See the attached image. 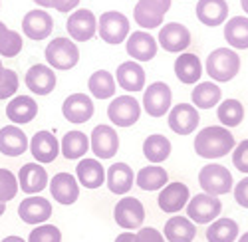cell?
I'll use <instances>...</instances> for the list:
<instances>
[{
  "mask_svg": "<svg viewBox=\"0 0 248 242\" xmlns=\"http://www.w3.org/2000/svg\"><path fill=\"white\" fill-rule=\"evenodd\" d=\"M90 151V139L81 131H68L60 143V153L66 159H81Z\"/></svg>",
  "mask_w": 248,
  "mask_h": 242,
  "instance_id": "obj_36",
  "label": "cell"
},
{
  "mask_svg": "<svg viewBox=\"0 0 248 242\" xmlns=\"http://www.w3.org/2000/svg\"><path fill=\"white\" fill-rule=\"evenodd\" d=\"M88 90L97 99H109V97L115 95V90H117L115 88V77L106 70H97L88 79Z\"/></svg>",
  "mask_w": 248,
  "mask_h": 242,
  "instance_id": "obj_38",
  "label": "cell"
},
{
  "mask_svg": "<svg viewBox=\"0 0 248 242\" xmlns=\"http://www.w3.org/2000/svg\"><path fill=\"white\" fill-rule=\"evenodd\" d=\"M173 104V91L165 82H153L143 91V109L151 117H163L169 113Z\"/></svg>",
  "mask_w": 248,
  "mask_h": 242,
  "instance_id": "obj_10",
  "label": "cell"
},
{
  "mask_svg": "<svg viewBox=\"0 0 248 242\" xmlns=\"http://www.w3.org/2000/svg\"><path fill=\"white\" fill-rule=\"evenodd\" d=\"M232 175L224 165L218 163H209L199 171V185L206 195H226L232 191Z\"/></svg>",
  "mask_w": 248,
  "mask_h": 242,
  "instance_id": "obj_5",
  "label": "cell"
},
{
  "mask_svg": "<svg viewBox=\"0 0 248 242\" xmlns=\"http://www.w3.org/2000/svg\"><path fill=\"white\" fill-rule=\"evenodd\" d=\"M135 242H165V236L161 230L153 227H145L135 234Z\"/></svg>",
  "mask_w": 248,
  "mask_h": 242,
  "instance_id": "obj_45",
  "label": "cell"
},
{
  "mask_svg": "<svg viewBox=\"0 0 248 242\" xmlns=\"http://www.w3.org/2000/svg\"><path fill=\"white\" fill-rule=\"evenodd\" d=\"M18 216L26 225H44L52 216V203L42 197H28L18 205Z\"/></svg>",
  "mask_w": 248,
  "mask_h": 242,
  "instance_id": "obj_19",
  "label": "cell"
},
{
  "mask_svg": "<svg viewBox=\"0 0 248 242\" xmlns=\"http://www.w3.org/2000/svg\"><path fill=\"white\" fill-rule=\"evenodd\" d=\"M6 30H8V28H6V24H4V22H0V42H2V38H4Z\"/></svg>",
  "mask_w": 248,
  "mask_h": 242,
  "instance_id": "obj_51",
  "label": "cell"
},
{
  "mask_svg": "<svg viewBox=\"0 0 248 242\" xmlns=\"http://www.w3.org/2000/svg\"><path fill=\"white\" fill-rule=\"evenodd\" d=\"M52 6L58 12H74L79 6V0H52Z\"/></svg>",
  "mask_w": 248,
  "mask_h": 242,
  "instance_id": "obj_47",
  "label": "cell"
},
{
  "mask_svg": "<svg viewBox=\"0 0 248 242\" xmlns=\"http://www.w3.org/2000/svg\"><path fill=\"white\" fill-rule=\"evenodd\" d=\"M171 149H173L171 141L161 133H153L143 141V155H145V159L153 165H159L163 161H167L171 155Z\"/></svg>",
  "mask_w": 248,
  "mask_h": 242,
  "instance_id": "obj_33",
  "label": "cell"
},
{
  "mask_svg": "<svg viewBox=\"0 0 248 242\" xmlns=\"http://www.w3.org/2000/svg\"><path fill=\"white\" fill-rule=\"evenodd\" d=\"M189 198H191L189 187L181 183V181H177V183H167L161 189V193L157 197V205L165 214H175L181 209L187 207Z\"/></svg>",
  "mask_w": 248,
  "mask_h": 242,
  "instance_id": "obj_13",
  "label": "cell"
},
{
  "mask_svg": "<svg viewBox=\"0 0 248 242\" xmlns=\"http://www.w3.org/2000/svg\"><path fill=\"white\" fill-rule=\"evenodd\" d=\"M234 200L242 209H248V177H244L234 187Z\"/></svg>",
  "mask_w": 248,
  "mask_h": 242,
  "instance_id": "obj_46",
  "label": "cell"
},
{
  "mask_svg": "<svg viewBox=\"0 0 248 242\" xmlns=\"http://www.w3.org/2000/svg\"><path fill=\"white\" fill-rule=\"evenodd\" d=\"M224 40L234 50H248V18L232 16L224 22Z\"/></svg>",
  "mask_w": 248,
  "mask_h": 242,
  "instance_id": "obj_32",
  "label": "cell"
},
{
  "mask_svg": "<svg viewBox=\"0 0 248 242\" xmlns=\"http://www.w3.org/2000/svg\"><path fill=\"white\" fill-rule=\"evenodd\" d=\"M48 173L40 163H26L24 167H20L18 173V189H22L26 195H36L42 193L48 187Z\"/></svg>",
  "mask_w": 248,
  "mask_h": 242,
  "instance_id": "obj_20",
  "label": "cell"
},
{
  "mask_svg": "<svg viewBox=\"0 0 248 242\" xmlns=\"http://www.w3.org/2000/svg\"><path fill=\"white\" fill-rule=\"evenodd\" d=\"M50 193L56 203L60 205H74L79 198V183L78 179L70 173H58L48 183Z\"/></svg>",
  "mask_w": 248,
  "mask_h": 242,
  "instance_id": "obj_22",
  "label": "cell"
},
{
  "mask_svg": "<svg viewBox=\"0 0 248 242\" xmlns=\"http://www.w3.org/2000/svg\"><path fill=\"white\" fill-rule=\"evenodd\" d=\"M2 242H26V240H24L22 236H14V234H12V236H6Z\"/></svg>",
  "mask_w": 248,
  "mask_h": 242,
  "instance_id": "obj_50",
  "label": "cell"
},
{
  "mask_svg": "<svg viewBox=\"0 0 248 242\" xmlns=\"http://www.w3.org/2000/svg\"><path fill=\"white\" fill-rule=\"evenodd\" d=\"M44 56H46L48 66L60 72H70L79 62V50L76 42L70 38H54L46 46Z\"/></svg>",
  "mask_w": 248,
  "mask_h": 242,
  "instance_id": "obj_3",
  "label": "cell"
},
{
  "mask_svg": "<svg viewBox=\"0 0 248 242\" xmlns=\"http://www.w3.org/2000/svg\"><path fill=\"white\" fill-rule=\"evenodd\" d=\"M108 117L117 127H131L141 117V104L133 95H117L108 106Z\"/></svg>",
  "mask_w": 248,
  "mask_h": 242,
  "instance_id": "obj_7",
  "label": "cell"
},
{
  "mask_svg": "<svg viewBox=\"0 0 248 242\" xmlns=\"http://www.w3.org/2000/svg\"><path fill=\"white\" fill-rule=\"evenodd\" d=\"M113 218H115V223L125 230L141 228L143 220H145V207H143V203L135 197H123L113 207Z\"/></svg>",
  "mask_w": 248,
  "mask_h": 242,
  "instance_id": "obj_9",
  "label": "cell"
},
{
  "mask_svg": "<svg viewBox=\"0 0 248 242\" xmlns=\"http://www.w3.org/2000/svg\"><path fill=\"white\" fill-rule=\"evenodd\" d=\"M36 115H38V104L30 95H16L10 99V104H6V117L14 125L30 123Z\"/></svg>",
  "mask_w": 248,
  "mask_h": 242,
  "instance_id": "obj_27",
  "label": "cell"
},
{
  "mask_svg": "<svg viewBox=\"0 0 248 242\" xmlns=\"http://www.w3.org/2000/svg\"><path fill=\"white\" fill-rule=\"evenodd\" d=\"M66 30L76 42H88V40H92L97 34V18L92 10L76 8L68 18Z\"/></svg>",
  "mask_w": 248,
  "mask_h": 242,
  "instance_id": "obj_11",
  "label": "cell"
},
{
  "mask_svg": "<svg viewBox=\"0 0 248 242\" xmlns=\"http://www.w3.org/2000/svg\"><path fill=\"white\" fill-rule=\"evenodd\" d=\"M93 111H95L93 99L86 93H72L62 104V113H64V117L70 123H86V121L93 117Z\"/></svg>",
  "mask_w": 248,
  "mask_h": 242,
  "instance_id": "obj_17",
  "label": "cell"
},
{
  "mask_svg": "<svg viewBox=\"0 0 248 242\" xmlns=\"http://www.w3.org/2000/svg\"><path fill=\"white\" fill-rule=\"evenodd\" d=\"M34 2L42 8H52V0H34Z\"/></svg>",
  "mask_w": 248,
  "mask_h": 242,
  "instance_id": "obj_49",
  "label": "cell"
},
{
  "mask_svg": "<svg viewBox=\"0 0 248 242\" xmlns=\"http://www.w3.org/2000/svg\"><path fill=\"white\" fill-rule=\"evenodd\" d=\"M222 212V203L220 198L206 195V193H199L197 197L189 198L187 203V218L193 225H211L213 220L218 218V214Z\"/></svg>",
  "mask_w": 248,
  "mask_h": 242,
  "instance_id": "obj_6",
  "label": "cell"
},
{
  "mask_svg": "<svg viewBox=\"0 0 248 242\" xmlns=\"http://www.w3.org/2000/svg\"><path fill=\"white\" fill-rule=\"evenodd\" d=\"M4 211H6V205H4V203H0V216L4 214Z\"/></svg>",
  "mask_w": 248,
  "mask_h": 242,
  "instance_id": "obj_54",
  "label": "cell"
},
{
  "mask_svg": "<svg viewBox=\"0 0 248 242\" xmlns=\"http://www.w3.org/2000/svg\"><path fill=\"white\" fill-rule=\"evenodd\" d=\"M18 195V177L8 171V169H0V203H8Z\"/></svg>",
  "mask_w": 248,
  "mask_h": 242,
  "instance_id": "obj_40",
  "label": "cell"
},
{
  "mask_svg": "<svg viewBox=\"0 0 248 242\" xmlns=\"http://www.w3.org/2000/svg\"><path fill=\"white\" fill-rule=\"evenodd\" d=\"M24 82H26V88L36 93V95H48L54 91L56 88V72L46 66V64H34L28 72H26V77H24Z\"/></svg>",
  "mask_w": 248,
  "mask_h": 242,
  "instance_id": "obj_21",
  "label": "cell"
},
{
  "mask_svg": "<svg viewBox=\"0 0 248 242\" xmlns=\"http://www.w3.org/2000/svg\"><path fill=\"white\" fill-rule=\"evenodd\" d=\"M167 183H169V175L159 165L143 167L135 175V185L141 191H161Z\"/></svg>",
  "mask_w": 248,
  "mask_h": 242,
  "instance_id": "obj_34",
  "label": "cell"
},
{
  "mask_svg": "<svg viewBox=\"0 0 248 242\" xmlns=\"http://www.w3.org/2000/svg\"><path fill=\"white\" fill-rule=\"evenodd\" d=\"M232 163L240 173H248V139L240 141L232 149Z\"/></svg>",
  "mask_w": 248,
  "mask_h": 242,
  "instance_id": "obj_44",
  "label": "cell"
},
{
  "mask_svg": "<svg viewBox=\"0 0 248 242\" xmlns=\"http://www.w3.org/2000/svg\"><path fill=\"white\" fill-rule=\"evenodd\" d=\"M240 6H242V10L248 14V0H240Z\"/></svg>",
  "mask_w": 248,
  "mask_h": 242,
  "instance_id": "obj_52",
  "label": "cell"
},
{
  "mask_svg": "<svg viewBox=\"0 0 248 242\" xmlns=\"http://www.w3.org/2000/svg\"><path fill=\"white\" fill-rule=\"evenodd\" d=\"M163 236L169 242H193L197 236V227L187 216H171L163 228Z\"/></svg>",
  "mask_w": 248,
  "mask_h": 242,
  "instance_id": "obj_31",
  "label": "cell"
},
{
  "mask_svg": "<svg viewBox=\"0 0 248 242\" xmlns=\"http://www.w3.org/2000/svg\"><path fill=\"white\" fill-rule=\"evenodd\" d=\"M133 181H135V175L127 163H113L106 173L108 189L113 195H127L133 187Z\"/></svg>",
  "mask_w": 248,
  "mask_h": 242,
  "instance_id": "obj_29",
  "label": "cell"
},
{
  "mask_svg": "<svg viewBox=\"0 0 248 242\" xmlns=\"http://www.w3.org/2000/svg\"><path fill=\"white\" fill-rule=\"evenodd\" d=\"M171 8V0H137L133 18L143 30L159 28L165 20V14Z\"/></svg>",
  "mask_w": 248,
  "mask_h": 242,
  "instance_id": "obj_8",
  "label": "cell"
},
{
  "mask_svg": "<svg viewBox=\"0 0 248 242\" xmlns=\"http://www.w3.org/2000/svg\"><path fill=\"white\" fill-rule=\"evenodd\" d=\"M54 30V20L52 16L42 10V8H36V10H28L22 18V32L26 38L30 40H46Z\"/></svg>",
  "mask_w": 248,
  "mask_h": 242,
  "instance_id": "obj_16",
  "label": "cell"
},
{
  "mask_svg": "<svg viewBox=\"0 0 248 242\" xmlns=\"http://www.w3.org/2000/svg\"><path fill=\"white\" fill-rule=\"evenodd\" d=\"M195 12H197V18L201 20V24L215 28L226 22L229 4H226V0H199Z\"/></svg>",
  "mask_w": 248,
  "mask_h": 242,
  "instance_id": "obj_25",
  "label": "cell"
},
{
  "mask_svg": "<svg viewBox=\"0 0 248 242\" xmlns=\"http://www.w3.org/2000/svg\"><path fill=\"white\" fill-rule=\"evenodd\" d=\"M199 121V111L191 104H177L173 109H169L167 123L171 131H175L177 135H191L193 131H197Z\"/></svg>",
  "mask_w": 248,
  "mask_h": 242,
  "instance_id": "obj_15",
  "label": "cell"
},
{
  "mask_svg": "<svg viewBox=\"0 0 248 242\" xmlns=\"http://www.w3.org/2000/svg\"><path fill=\"white\" fill-rule=\"evenodd\" d=\"M125 48L127 54L131 56L133 62H151V60L157 56V38H153L149 32L139 30L127 36L125 40Z\"/></svg>",
  "mask_w": 248,
  "mask_h": 242,
  "instance_id": "obj_18",
  "label": "cell"
},
{
  "mask_svg": "<svg viewBox=\"0 0 248 242\" xmlns=\"http://www.w3.org/2000/svg\"><path fill=\"white\" fill-rule=\"evenodd\" d=\"M90 149L97 159H111L119 151V135L111 125H97L90 135Z\"/></svg>",
  "mask_w": 248,
  "mask_h": 242,
  "instance_id": "obj_12",
  "label": "cell"
},
{
  "mask_svg": "<svg viewBox=\"0 0 248 242\" xmlns=\"http://www.w3.org/2000/svg\"><path fill=\"white\" fill-rule=\"evenodd\" d=\"M220 97H222V90L215 82H201L191 93L193 106L197 109H213L215 106L220 104Z\"/></svg>",
  "mask_w": 248,
  "mask_h": 242,
  "instance_id": "obj_35",
  "label": "cell"
},
{
  "mask_svg": "<svg viewBox=\"0 0 248 242\" xmlns=\"http://www.w3.org/2000/svg\"><path fill=\"white\" fill-rule=\"evenodd\" d=\"M115 82L125 91H131V93L141 91V90H145V70H143L137 62H133V60L123 62L117 66Z\"/></svg>",
  "mask_w": 248,
  "mask_h": 242,
  "instance_id": "obj_23",
  "label": "cell"
},
{
  "mask_svg": "<svg viewBox=\"0 0 248 242\" xmlns=\"http://www.w3.org/2000/svg\"><path fill=\"white\" fill-rule=\"evenodd\" d=\"M238 223L232 218H217L206 228L209 242H234L238 238Z\"/></svg>",
  "mask_w": 248,
  "mask_h": 242,
  "instance_id": "obj_37",
  "label": "cell"
},
{
  "mask_svg": "<svg viewBox=\"0 0 248 242\" xmlns=\"http://www.w3.org/2000/svg\"><path fill=\"white\" fill-rule=\"evenodd\" d=\"M30 145L28 135L18 125H6L0 129V153L6 157H18L26 153Z\"/></svg>",
  "mask_w": 248,
  "mask_h": 242,
  "instance_id": "obj_26",
  "label": "cell"
},
{
  "mask_svg": "<svg viewBox=\"0 0 248 242\" xmlns=\"http://www.w3.org/2000/svg\"><path fill=\"white\" fill-rule=\"evenodd\" d=\"M18 74L10 68L2 70V76H0V99H8L18 91Z\"/></svg>",
  "mask_w": 248,
  "mask_h": 242,
  "instance_id": "obj_43",
  "label": "cell"
},
{
  "mask_svg": "<svg viewBox=\"0 0 248 242\" xmlns=\"http://www.w3.org/2000/svg\"><path fill=\"white\" fill-rule=\"evenodd\" d=\"M113 242H135V234L133 232H121V234H117V238Z\"/></svg>",
  "mask_w": 248,
  "mask_h": 242,
  "instance_id": "obj_48",
  "label": "cell"
},
{
  "mask_svg": "<svg viewBox=\"0 0 248 242\" xmlns=\"http://www.w3.org/2000/svg\"><path fill=\"white\" fill-rule=\"evenodd\" d=\"M217 117L220 119L222 127L231 129V127H236L242 123L244 119V106L238 102V99H224L222 104H218V109H217Z\"/></svg>",
  "mask_w": 248,
  "mask_h": 242,
  "instance_id": "obj_39",
  "label": "cell"
},
{
  "mask_svg": "<svg viewBox=\"0 0 248 242\" xmlns=\"http://www.w3.org/2000/svg\"><path fill=\"white\" fill-rule=\"evenodd\" d=\"M236 242H248V232H244L240 238H236Z\"/></svg>",
  "mask_w": 248,
  "mask_h": 242,
  "instance_id": "obj_53",
  "label": "cell"
},
{
  "mask_svg": "<svg viewBox=\"0 0 248 242\" xmlns=\"http://www.w3.org/2000/svg\"><path fill=\"white\" fill-rule=\"evenodd\" d=\"M2 70H4V66H2V60H0V76H2Z\"/></svg>",
  "mask_w": 248,
  "mask_h": 242,
  "instance_id": "obj_55",
  "label": "cell"
},
{
  "mask_svg": "<svg viewBox=\"0 0 248 242\" xmlns=\"http://www.w3.org/2000/svg\"><path fill=\"white\" fill-rule=\"evenodd\" d=\"M30 151L34 155V159L38 163H52L56 161V157L60 155V143L54 133L50 131H38L32 139H30Z\"/></svg>",
  "mask_w": 248,
  "mask_h": 242,
  "instance_id": "obj_24",
  "label": "cell"
},
{
  "mask_svg": "<svg viewBox=\"0 0 248 242\" xmlns=\"http://www.w3.org/2000/svg\"><path fill=\"white\" fill-rule=\"evenodd\" d=\"M20 52H22V36H20L16 30H6L2 42H0V56L4 58H16Z\"/></svg>",
  "mask_w": 248,
  "mask_h": 242,
  "instance_id": "obj_41",
  "label": "cell"
},
{
  "mask_svg": "<svg viewBox=\"0 0 248 242\" xmlns=\"http://www.w3.org/2000/svg\"><path fill=\"white\" fill-rule=\"evenodd\" d=\"M76 179L86 189H99L106 183V169L97 159H81L76 167Z\"/></svg>",
  "mask_w": 248,
  "mask_h": 242,
  "instance_id": "obj_28",
  "label": "cell"
},
{
  "mask_svg": "<svg viewBox=\"0 0 248 242\" xmlns=\"http://www.w3.org/2000/svg\"><path fill=\"white\" fill-rule=\"evenodd\" d=\"M236 147L234 135L222 125H209L197 133L195 151L202 159H220Z\"/></svg>",
  "mask_w": 248,
  "mask_h": 242,
  "instance_id": "obj_1",
  "label": "cell"
},
{
  "mask_svg": "<svg viewBox=\"0 0 248 242\" xmlns=\"http://www.w3.org/2000/svg\"><path fill=\"white\" fill-rule=\"evenodd\" d=\"M97 34L103 42L111 46L125 42L129 36V18L117 10L103 12L97 20Z\"/></svg>",
  "mask_w": 248,
  "mask_h": 242,
  "instance_id": "obj_4",
  "label": "cell"
},
{
  "mask_svg": "<svg viewBox=\"0 0 248 242\" xmlns=\"http://www.w3.org/2000/svg\"><path fill=\"white\" fill-rule=\"evenodd\" d=\"M175 76L181 84L193 86L197 84L202 76V64L197 54H181L175 60Z\"/></svg>",
  "mask_w": 248,
  "mask_h": 242,
  "instance_id": "obj_30",
  "label": "cell"
},
{
  "mask_svg": "<svg viewBox=\"0 0 248 242\" xmlns=\"http://www.w3.org/2000/svg\"><path fill=\"white\" fill-rule=\"evenodd\" d=\"M28 242H62V230L56 225H38L30 232Z\"/></svg>",
  "mask_w": 248,
  "mask_h": 242,
  "instance_id": "obj_42",
  "label": "cell"
},
{
  "mask_svg": "<svg viewBox=\"0 0 248 242\" xmlns=\"http://www.w3.org/2000/svg\"><path fill=\"white\" fill-rule=\"evenodd\" d=\"M240 72V56L232 48H217L206 58V74L215 84H224Z\"/></svg>",
  "mask_w": 248,
  "mask_h": 242,
  "instance_id": "obj_2",
  "label": "cell"
},
{
  "mask_svg": "<svg viewBox=\"0 0 248 242\" xmlns=\"http://www.w3.org/2000/svg\"><path fill=\"white\" fill-rule=\"evenodd\" d=\"M159 44L165 52L171 54H181L191 46V32L185 24L179 22H169L159 30Z\"/></svg>",
  "mask_w": 248,
  "mask_h": 242,
  "instance_id": "obj_14",
  "label": "cell"
}]
</instances>
